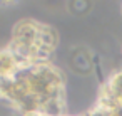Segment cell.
Returning <instances> with one entry per match:
<instances>
[{
  "label": "cell",
  "instance_id": "6da1fadb",
  "mask_svg": "<svg viewBox=\"0 0 122 116\" xmlns=\"http://www.w3.org/2000/svg\"><path fill=\"white\" fill-rule=\"evenodd\" d=\"M22 69H25V66L7 46L0 49V77L17 76Z\"/></svg>",
  "mask_w": 122,
  "mask_h": 116
},
{
  "label": "cell",
  "instance_id": "7a4b0ae2",
  "mask_svg": "<svg viewBox=\"0 0 122 116\" xmlns=\"http://www.w3.org/2000/svg\"><path fill=\"white\" fill-rule=\"evenodd\" d=\"M70 66H72L77 72H80V74H89V72L92 71V67H94L89 52H79V51H75V52L72 54V57H70Z\"/></svg>",
  "mask_w": 122,
  "mask_h": 116
}]
</instances>
